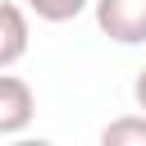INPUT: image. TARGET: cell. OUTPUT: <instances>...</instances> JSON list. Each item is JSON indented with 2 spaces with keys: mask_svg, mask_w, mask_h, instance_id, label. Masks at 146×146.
Segmentation results:
<instances>
[{
  "mask_svg": "<svg viewBox=\"0 0 146 146\" xmlns=\"http://www.w3.org/2000/svg\"><path fill=\"white\" fill-rule=\"evenodd\" d=\"M96 27L119 41V46H141L146 41V0H91Z\"/></svg>",
  "mask_w": 146,
  "mask_h": 146,
  "instance_id": "cell-1",
  "label": "cell"
},
{
  "mask_svg": "<svg viewBox=\"0 0 146 146\" xmlns=\"http://www.w3.org/2000/svg\"><path fill=\"white\" fill-rule=\"evenodd\" d=\"M36 119V91L18 73H0V137H23Z\"/></svg>",
  "mask_w": 146,
  "mask_h": 146,
  "instance_id": "cell-2",
  "label": "cell"
},
{
  "mask_svg": "<svg viewBox=\"0 0 146 146\" xmlns=\"http://www.w3.org/2000/svg\"><path fill=\"white\" fill-rule=\"evenodd\" d=\"M27 41H32V27H27V5L0 0V73H5V68H14V64L27 55Z\"/></svg>",
  "mask_w": 146,
  "mask_h": 146,
  "instance_id": "cell-3",
  "label": "cell"
},
{
  "mask_svg": "<svg viewBox=\"0 0 146 146\" xmlns=\"http://www.w3.org/2000/svg\"><path fill=\"white\" fill-rule=\"evenodd\" d=\"M100 146H146V114H119L100 128Z\"/></svg>",
  "mask_w": 146,
  "mask_h": 146,
  "instance_id": "cell-4",
  "label": "cell"
},
{
  "mask_svg": "<svg viewBox=\"0 0 146 146\" xmlns=\"http://www.w3.org/2000/svg\"><path fill=\"white\" fill-rule=\"evenodd\" d=\"M27 14H36L41 23H73L91 0H23Z\"/></svg>",
  "mask_w": 146,
  "mask_h": 146,
  "instance_id": "cell-5",
  "label": "cell"
},
{
  "mask_svg": "<svg viewBox=\"0 0 146 146\" xmlns=\"http://www.w3.org/2000/svg\"><path fill=\"white\" fill-rule=\"evenodd\" d=\"M132 100H137V110L146 114V64L137 68V78H132Z\"/></svg>",
  "mask_w": 146,
  "mask_h": 146,
  "instance_id": "cell-6",
  "label": "cell"
},
{
  "mask_svg": "<svg viewBox=\"0 0 146 146\" xmlns=\"http://www.w3.org/2000/svg\"><path fill=\"white\" fill-rule=\"evenodd\" d=\"M9 146H55V141H50V137H14Z\"/></svg>",
  "mask_w": 146,
  "mask_h": 146,
  "instance_id": "cell-7",
  "label": "cell"
}]
</instances>
